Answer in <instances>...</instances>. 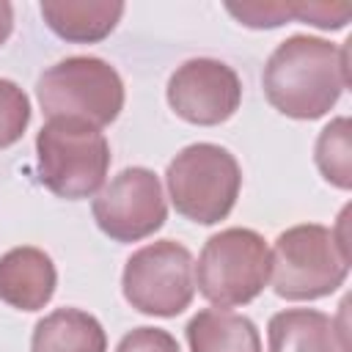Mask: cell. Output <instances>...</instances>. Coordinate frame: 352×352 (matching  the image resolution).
<instances>
[{"label": "cell", "mask_w": 352, "mask_h": 352, "mask_svg": "<svg viewBox=\"0 0 352 352\" xmlns=\"http://www.w3.org/2000/svg\"><path fill=\"white\" fill-rule=\"evenodd\" d=\"M116 352H182V349L176 338L162 327H135L118 341Z\"/></svg>", "instance_id": "cell-18"}, {"label": "cell", "mask_w": 352, "mask_h": 352, "mask_svg": "<svg viewBox=\"0 0 352 352\" xmlns=\"http://www.w3.org/2000/svg\"><path fill=\"white\" fill-rule=\"evenodd\" d=\"M124 14L118 0H44L41 16L47 28L72 44H96L107 38Z\"/></svg>", "instance_id": "cell-11"}, {"label": "cell", "mask_w": 352, "mask_h": 352, "mask_svg": "<svg viewBox=\"0 0 352 352\" xmlns=\"http://www.w3.org/2000/svg\"><path fill=\"white\" fill-rule=\"evenodd\" d=\"M11 30H14V8H11V3L0 0V47L8 41Z\"/></svg>", "instance_id": "cell-20"}, {"label": "cell", "mask_w": 352, "mask_h": 352, "mask_svg": "<svg viewBox=\"0 0 352 352\" xmlns=\"http://www.w3.org/2000/svg\"><path fill=\"white\" fill-rule=\"evenodd\" d=\"M270 352H344L333 319L316 308L278 311L267 324Z\"/></svg>", "instance_id": "cell-13"}, {"label": "cell", "mask_w": 352, "mask_h": 352, "mask_svg": "<svg viewBox=\"0 0 352 352\" xmlns=\"http://www.w3.org/2000/svg\"><path fill=\"white\" fill-rule=\"evenodd\" d=\"M58 272L52 258L30 245L0 256V300L19 311H38L55 294Z\"/></svg>", "instance_id": "cell-10"}, {"label": "cell", "mask_w": 352, "mask_h": 352, "mask_svg": "<svg viewBox=\"0 0 352 352\" xmlns=\"http://www.w3.org/2000/svg\"><path fill=\"white\" fill-rule=\"evenodd\" d=\"M30 352H107V336L88 311L58 308L36 322Z\"/></svg>", "instance_id": "cell-12"}, {"label": "cell", "mask_w": 352, "mask_h": 352, "mask_svg": "<svg viewBox=\"0 0 352 352\" xmlns=\"http://www.w3.org/2000/svg\"><path fill=\"white\" fill-rule=\"evenodd\" d=\"M36 96L47 118H77L102 129L124 107V82L107 60L72 55L38 77Z\"/></svg>", "instance_id": "cell-5"}, {"label": "cell", "mask_w": 352, "mask_h": 352, "mask_svg": "<svg viewBox=\"0 0 352 352\" xmlns=\"http://www.w3.org/2000/svg\"><path fill=\"white\" fill-rule=\"evenodd\" d=\"M28 124H30L28 94L16 82L0 77V148H8L16 140H22Z\"/></svg>", "instance_id": "cell-16"}, {"label": "cell", "mask_w": 352, "mask_h": 352, "mask_svg": "<svg viewBox=\"0 0 352 352\" xmlns=\"http://www.w3.org/2000/svg\"><path fill=\"white\" fill-rule=\"evenodd\" d=\"M121 289L124 300L140 314L179 316L195 294L192 253L173 239L143 245L126 258Z\"/></svg>", "instance_id": "cell-7"}, {"label": "cell", "mask_w": 352, "mask_h": 352, "mask_svg": "<svg viewBox=\"0 0 352 352\" xmlns=\"http://www.w3.org/2000/svg\"><path fill=\"white\" fill-rule=\"evenodd\" d=\"M226 11L245 28H280L289 19H297V3L280 0H253V3H226Z\"/></svg>", "instance_id": "cell-17"}, {"label": "cell", "mask_w": 352, "mask_h": 352, "mask_svg": "<svg viewBox=\"0 0 352 352\" xmlns=\"http://www.w3.org/2000/svg\"><path fill=\"white\" fill-rule=\"evenodd\" d=\"M168 104L187 124L217 126L228 121L242 102L236 72L214 58H190L168 80Z\"/></svg>", "instance_id": "cell-9"}, {"label": "cell", "mask_w": 352, "mask_h": 352, "mask_svg": "<svg viewBox=\"0 0 352 352\" xmlns=\"http://www.w3.org/2000/svg\"><path fill=\"white\" fill-rule=\"evenodd\" d=\"M270 270V248L258 231L223 228L204 242L195 264V286L214 308H236L264 292Z\"/></svg>", "instance_id": "cell-6"}, {"label": "cell", "mask_w": 352, "mask_h": 352, "mask_svg": "<svg viewBox=\"0 0 352 352\" xmlns=\"http://www.w3.org/2000/svg\"><path fill=\"white\" fill-rule=\"evenodd\" d=\"M352 8L349 6H327V3H297V19L324 28V30H338L349 22Z\"/></svg>", "instance_id": "cell-19"}, {"label": "cell", "mask_w": 352, "mask_h": 352, "mask_svg": "<svg viewBox=\"0 0 352 352\" xmlns=\"http://www.w3.org/2000/svg\"><path fill=\"white\" fill-rule=\"evenodd\" d=\"M190 352H261L256 324L226 308H204L187 322Z\"/></svg>", "instance_id": "cell-14"}, {"label": "cell", "mask_w": 352, "mask_h": 352, "mask_svg": "<svg viewBox=\"0 0 352 352\" xmlns=\"http://www.w3.org/2000/svg\"><path fill=\"white\" fill-rule=\"evenodd\" d=\"M91 212L113 242H140L162 228L168 204L154 170L124 168L96 192Z\"/></svg>", "instance_id": "cell-8"}, {"label": "cell", "mask_w": 352, "mask_h": 352, "mask_svg": "<svg viewBox=\"0 0 352 352\" xmlns=\"http://www.w3.org/2000/svg\"><path fill=\"white\" fill-rule=\"evenodd\" d=\"M349 47L352 38L336 47L319 36H289L272 50L261 72L267 102L297 121L322 118L349 88Z\"/></svg>", "instance_id": "cell-1"}, {"label": "cell", "mask_w": 352, "mask_h": 352, "mask_svg": "<svg viewBox=\"0 0 352 352\" xmlns=\"http://www.w3.org/2000/svg\"><path fill=\"white\" fill-rule=\"evenodd\" d=\"M165 184L182 217L214 226L231 214L239 198L242 170L228 148L217 143H192L168 162Z\"/></svg>", "instance_id": "cell-4"}, {"label": "cell", "mask_w": 352, "mask_h": 352, "mask_svg": "<svg viewBox=\"0 0 352 352\" xmlns=\"http://www.w3.org/2000/svg\"><path fill=\"white\" fill-rule=\"evenodd\" d=\"M314 160L319 173L338 190L352 187V124L346 116L333 118L316 138Z\"/></svg>", "instance_id": "cell-15"}, {"label": "cell", "mask_w": 352, "mask_h": 352, "mask_svg": "<svg viewBox=\"0 0 352 352\" xmlns=\"http://www.w3.org/2000/svg\"><path fill=\"white\" fill-rule=\"evenodd\" d=\"M107 138L77 118H50L36 135V176L58 198L80 201L104 187Z\"/></svg>", "instance_id": "cell-2"}, {"label": "cell", "mask_w": 352, "mask_h": 352, "mask_svg": "<svg viewBox=\"0 0 352 352\" xmlns=\"http://www.w3.org/2000/svg\"><path fill=\"white\" fill-rule=\"evenodd\" d=\"M272 258V289L283 300H319L344 286L349 272V248L333 228L319 223L292 226L278 234Z\"/></svg>", "instance_id": "cell-3"}]
</instances>
